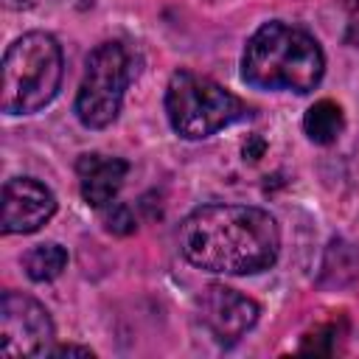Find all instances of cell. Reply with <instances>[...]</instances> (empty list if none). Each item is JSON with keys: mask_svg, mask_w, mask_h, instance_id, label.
Returning a JSON list of instances; mask_svg holds the SVG:
<instances>
[{"mask_svg": "<svg viewBox=\"0 0 359 359\" xmlns=\"http://www.w3.org/2000/svg\"><path fill=\"white\" fill-rule=\"evenodd\" d=\"M182 255L219 275H255L269 269L280 252L275 216L252 205L213 202L191 210L177 233Z\"/></svg>", "mask_w": 359, "mask_h": 359, "instance_id": "6da1fadb", "label": "cell"}, {"mask_svg": "<svg viewBox=\"0 0 359 359\" xmlns=\"http://www.w3.org/2000/svg\"><path fill=\"white\" fill-rule=\"evenodd\" d=\"M325 73L320 42L289 22H264L244 45L241 76L258 90L311 93Z\"/></svg>", "mask_w": 359, "mask_h": 359, "instance_id": "7a4b0ae2", "label": "cell"}, {"mask_svg": "<svg viewBox=\"0 0 359 359\" xmlns=\"http://www.w3.org/2000/svg\"><path fill=\"white\" fill-rule=\"evenodd\" d=\"M65 59L59 42L45 31L14 39L3 56L0 107L6 115H31L48 107L62 84Z\"/></svg>", "mask_w": 359, "mask_h": 359, "instance_id": "3957f363", "label": "cell"}, {"mask_svg": "<svg viewBox=\"0 0 359 359\" xmlns=\"http://www.w3.org/2000/svg\"><path fill=\"white\" fill-rule=\"evenodd\" d=\"M165 115L185 140H202L250 115L247 104L219 81L194 70H177L165 87Z\"/></svg>", "mask_w": 359, "mask_h": 359, "instance_id": "277c9868", "label": "cell"}, {"mask_svg": "<svg viewBox=\"0 0 359 359\" xmlns=\"http://www.w3.org/2000/svg\"><path fill=\"white\" fill-rule=\"evenodd\" d=\"M140 56L123 39H107L95 45L84 65V79L76 93V118L87 129L109 126L123 104L126 87L137 79Z\"/></svg>", "mask_w": 359, "mask_h": 359, "instance_id": "5b68a950", "label": "cell"}, {"mask_svg": "<svg viewBox=\"0 0 359 359\" xmlns=\"http://www.w3.org/2000/svg\"><path fill=\"white\" fill-rule=\"evenodd\" d=\"M53 320L48 309L22 292L0 297V353L3 356H42L50 353Z\"/></svg>", "mask_w": 359, "mask_h": 359, "instance_id": "8992f818", "label": "cell"}, {"mask_svg": "<svg viewBox=\"0 0 359 359\" xmlns=\"http://www.w3.org/2000/svg\"><path fill=\"white\" fill-rule=\"evenodd\" d=\"M199 309H202V323L210 328V334L222 345L238 342L258 323V314H261V309L252 297H247L238 289H230L224 283H210L202 292Z\"/></svg>", "mask_w": 359, "mask_h": 359, "instance_id": "52a82bcc", "label": "cell"}, {"mask_svg": "<svg viewBox=\"0 0 359 359\" xmlns=\"http://www.w3.org/2000/svg\"><path fill=\"white\" fill-rule=\"evenodd\" d=\"M56 213V196L34 177H14L3 185V233H34Z\"/></svg>", "mask_w": 359, "mask_h": 359, "instance_id": "ba28073f", "label": "cell"}, {"mask_svg": "<svg viewBox=\"0 0 359 359\" xmlns=\"http://www.w3.org/2000/svg\"><path fill=\"white\" fill-rule=\"evenodd\" d=\"M79 171V188H81V199L90 208H107L129 171V163L121 157H107V154H81L76 163Z\"/></svg>", "mask_w": 359, "mask_h": 359, "instance_id": "9c48e42d", "label": "cell"}, {"mask_svg": "<svg viewBox=\"0 0 359 359\" xmlns=\"http://www.w3.org/2000/svg\"><path fill=\"white\" fill-rule=\"evenodd\" d=\"M342 129H345L342 107L331 98H323V101L311 104L303 115V132L317 146H331L342 135Z\"/></svg>", "mask_w": 359, "mask_h": 359, "instance_id": "30bf717a", "label": "cell"}, {"mask_svg": "<svg viewBox=\"0 0 359 359\" xmlns=\"http://www.w3.org/2000/svg\"><path fill=\"white\" fill-rule=\"evenodd\" d=\"M22 266H25L28 278L36 280V283L53 280V278H59V275L65 272V266H67V250L59 247V244H53V241L36 244L34 250L25 252Z\"/></svg>", "mask_w": 359, "mask_h": 359, "instance_id": "8fae6325", "label": "cell"}, {"mask_svg": "<svg viewBox=\"0 0 359 359\" xmlns=\"http://www.w3.org/2000/svg\"><path fill=\"white\" fill-rule=\"evenodd\" d=\"M104 224L115 236H129V233H135V213L123 202H109L104 208Z\"/></svg>", "mask_w": 359, "mask_h": 359, "instance_id": "7c38bea8", "label": "cell"}, {"mask_svg": "<svg viewBox=\"0 0 359 359\" xmlns=\"http://www.w3.org/2000/svg\"><path fill=\"white\" fill-rule=\"evenodd\" d=\"M345 42L359 48V0H345Z\"/></svg>", "mask_w": 359, "mask_h": 359, "instance_id": "4fadbf2b", "label": "cell"}, {"mask_svg": "<svg viewBox=\"0 0 359 359\" xmlns=\"http://www.w3.org/2000/svg\"><path fill=\"white\" fill-rule=\"evenodd\" d=\"M50 353L53 356H84V359H93V351L90 348H79V345H59Z\"/></svg>", "mask_w": 359, "mask_h": 359, "instance_id": "5bb4252c", "label": "cell"}, {"mask_svg": "<svg viewBox=\"0 0 359 359\" xmlns=\"http://www.w3.org/2000/svg\"><path fill=\"white\" fill-rule=\"evenodd\" d=\"M36 0H6V6L8 8H31Z\"/></svg>", "mask_w": 359, "mask_h": 359, "instance_id": "9a60e30c", "label": "cell"}]
</instances>
